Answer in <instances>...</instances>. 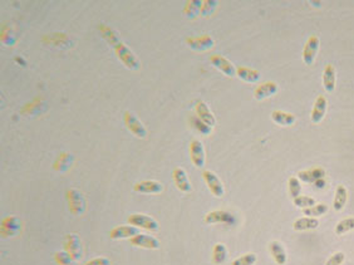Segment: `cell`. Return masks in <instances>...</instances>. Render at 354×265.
Instances as JSON below:
<instances>
[{"mask_svg":"<svg viewBox=\"0 0 354 265\" xmlns=\"http://www.w3.org/2000/svg\"><path fill=\"white\" fill-rule=\"evenodd\" d=\"M67 200L70 213L76 216H81L86 211V199L83 194L77 189H69L67 191Z\"/></svg>","mask_w":354,"mask_h":265,"instance_id":"1","label":"cell"},{"mask_svg":"<svg viewBox=\"0 0 354 265\" xmlns=\"http://www.w3.org/2000/svg\"><path fill=\"white\" fill-rule=\"evenodd\" d=\"M115 52L116 55L118 57V59H120L127 68L132 69V71H137V69L140 68V61H138L137 57L133 54L132 50L126 44L118 43L115 47Z\"/></svg>","mask_w":354,"mask_h":265,"instance_id":"2","label":"cell"},{"mask_svg":"<svg viewBox=\"0 0 354 265\" xmlns=\"http://www.w3.org/2000/svg\"><path fill=\"white\" fill-rule=\"evenodd\" d=\"M123 120H125L126 127H127L135 136H137L138 138H145V137L147 136L146 127L144 126V124L140 121V119H138L135 113L130 112V111H126L125 116H123Z\"/></svg>","mask_w":354,"mask_h":265,"instance_id":"3","label":"cell"},{"mask_svg":"<svg viewBox=\"0 0 354 265\" xmlns=\"http://www.w3.org/2000/svg\"><path fill=\"white\" fill-rule=\"evenodd\" d=\"M128 223L136 228H142L150 231H157L160 229L157 220L149 215H144V214H132L128 216Z\"/></svg>","mask_w":354,"mask_h":265,"instance_id":"4","label":"cell"},{"mask_svg":"<svg viewBox=\"0 0 354 265\" xmlns=\"http://www.w3.org/2000/svg\"><path fill=\"white\" fill-rule=\"evenodd\" d=\"M65 250L70 254V257L73 258L76 262L82 259L83 255V248H82L81 238L78 237V234H68L64 240Z\"/></svg>","mask_w":354,"mask_h":265,"instance_id":"5","label":"cell"},{"mask_svg":"<svg viewBox=\"0 0 354 265\" xmlns=\"http://www.w3.org/2000/svg\"><path fill=\"white\" fill-rule=\"evenodd\" d=\"M319 47H321V40L317 35H312L309 39L307 40L303 49V61L307 66H312L315 61L318 52H319Z\"/></svg>","mask_w":354,"mask_h":265,"instance_id":"6","label":"cell"},{"mask_svg":"<svg viewBox=\"0 0 354 265\" xmlns=\"http://www.w3.org/2000/svg\"><path fill=\"white\" fill-rule=\"evenodd\" d=\"M202 177H203V180H205V182H206V185H207L210 192L214 195V196L221 197L222 195H224V192H225L224 185H222V182L220 181V179L217 177L216 173H214L212 171H210V170H205L202 172Z\"/></svg>","mask_w":354,"mask_h":265,"instance_id":"7","label":"cell"},{"mask_svg":"<svg viewBox=\"0 0 354 265\" xmlns=\"http://www.w3.org/2000/svg\"><path fill=\"white\" fill-rule=\"evenodd\" d=\"M210 62L212 66L216 67V68L219 69L220 72H222L225 76L230 77V78L236 76V68L234 67V64H232L229 59L222 57V55H219V54L211 55Z\"/></svg>","mask_w":354,"mask_h":265,"instance_id":"8","label":"cell"},{"mask_svg":"<svg viewBox=\"0 0 354 265\" xmlns=\"http://www.w3.org/2000/svg\"><path fill=\"white\" fill-rule=\"evenodd\" d=\"M327 108H328V101H327V98L324 97V96H319V97L315 100L312 110V115H310V120H312L313 124L318 125L323 121L324 117H326Z\"/></svg>","mask_w":354,"mask_h":265,"instance_id":"9","label":"cell"},{"mask_svg":"<svg viewBox=\"0 0 354 265\" xmlns=\"http://www.w3.org/2000/svg\"><path fill=\"white\" fill-rule=\"evenodd\" d=\"M190 158L196 167L201 168L205 165V148L200 139H193L190 143Z\"/></svg>","mask_w":354,"mask_h":265,"instance_id":"10","label":"cell"},{"mask_svg":"<svg viewBox=\"0 0 354 265\" xmlns=\"http://www.w3.org/2000/svg\"><path fill=\"white\" fill-rule=\"evenodd\" d=\"M21 223L20 219L16 216H8L1 221V226H0V233L3 237H14L20 231Z\"/></svg>","mask_w":354,"mask_h":265,"instance_id":"11","label":"cell"},{"mask_svg":"<svg viewBox=\"0 0 354 265\" xmlns=\"http://www.w3.org/2000/svg\"><path fill=\"white\" fill-rule=\"evenodd\" d=\"M130 243L133 247L144 248V249H151L156 250L160 248V242L157 238L150 237V235H145V234H138L135 238L130 239Z\"/></svg>","mask_w":354,"mask_h":265,"instance_id":"12","label":"cell"},{"mask_svg":"<svg viewBox=\"0 0 354 265\" xmlns=\"http://www.w3.org/2000/svg\"><path fill=\"white\" fill-rule=\"evenodd\" d=\"M186 44H187L191 49L202 52V50L211 49V48L214 47L215 42L210 35H201V37L187 38V39H186Z\"/></svg>","mask_w":354,"mask_h":265,"instance_id":"13","label":"cell"},{"mask_svg":"<svg viewBox=\"0 0 354 265\" xmlns=\"http://www.w3.org/2000/svg\"><path fill=\"white\" fill-rule=\"evenodd\" d=\"M140 234V230L138 228L133 225H120L117 228L112 229L110 233L111 239L113 240H121V239H132L136 235Z\"/></svg>","mask_w":354,"mask_h":265,"instance_id":"14","label":"cell"},{"mask_svg":"<svg viewBox=\"0 0 354 265\" xmlns=\"http://www.w3.org/2000/svg\"><path fill=\"white\" fill-rule=\"evenodd\" d=\"M326 177V171L321 167L310 168L307 171H299L298 172V179L307 184H317L318 181H321Z\"/></svg>","mask_w":354,"mask_h":265,"instance_id":"15","label":"cell"},{"mask_svg":"<svg viewBox=\"0 0 354 265\" xmlns=\"http://www.w3.org/2000/svg\"><path fill=\"white\" fill-rule=\"evenodd\" d=\"M172 179H174L175 185L177 186V189L182 192H190L192 190V186L190 184L188 176L186 173V171L181 167L175 168L172 172Z\"/></svg>","mask_w":354,"mask_h":265,"instance_id":"16","label":"cell"},{"mask_svg":"<svg viewBox=\"0 0 354 265\" xmlns=\"http://www.w3.org/2000/svg\"><path fill=\"white\" fill-rule=\"evenodd\" d=\"M279 91V87L275 82H265V83L260 84L254 92V97L258 101L266 100L273 96H275Z\"/></svg>","mask_w":354,"mask_h":265,"instance_id":"17","label":"cell"},{"mask_svg":"<svg viewBox=\"0 0 354 265\" xmlns=\"http://www.w3.org/2000/svg\"><path fill=\"white\" fill-rule=\"evenodd\" d=\"M135 191L141 192V194H161L164 191V186L162 184H160L159 181L155 180H145V181L137 182L135 185Z\"/></svg>","mask_w":354,"mask_h":265,"instance_id":"18","label":"cell"},{"mask_svg":"<svg viewBox=\"0 0 354 265\" xmlns=\"http://www.w3.org/2000/svg\"><path fill=\"white\" fill-rule=\"evenodd\" d=\"M195 110H196V116H197L201 121L205 122V124L207 125V126H210L211 129L215 127V125H216V119H215L214 113L211 112L210 108L207 107V105H206L203 101L197 102Z\"/></svg>","mask_w":354,"mask_h":265,"instance_id":"19","label":"cell"},{"mask_svg":"<svg viewBox=\"0 0 354 265\" xmlns=\"http://www.w3.org/2000/svg\"><path fill=\"white\" fill-rule=\"evenodd\" d=\"M206 224H232L234 223V216L229 211L224 210H215L210 211L205 216Z\"/></svg>","mask_w":354,"mask_h":265,"instance_id":"20","label":"cell"},{"mask_svg":"<svg viewBox=\"0 0 354 265\" xmlns=\"http://www.w3.org/2000/svg\"><path fill=\"white\" fill-rule=\"evenodd\" d=\"M271 120H273L276 125H279V126L289 127V126H293V125L295 124V121H297V117H295L293 113L284 112V111L278 110V111H274V112L271 113Z\"/></svg>","mask_w":354,"mask_h":265,"instance_id":"21","label":"cell"},{"mask_svg":"<svg viewBox=\"0 0 354 265\" xmlns=\"http://www.w3.org/2000/svg\"><path fill=\"white\" fill-rule=\"evenodd\" d=\"M269 250H270V254L273 255L274 260L278 265H284L288 260V255L285 249L283 248V245L279 242H271L269 244Z\"/></svg>","mask_w":354,"mask_h":265,"instance_id":"22","label":"cell"},{"mask_svg":"<svg viewBox=\"0 0 354 265\" xmlns=\"http://www.w3.org/2000/svg\"><path fill=\"white\" fill-rule=\"evenodd\" d=\"M336 69L332 64H327V67L323 71V87L326 88L327 92H333L336 88Z\"/></svg>","mask_w":354,"mask_h":265,"instance_id":"23","label":"cell"},{"mask_svg":"<svg viewBox=\"0 0 354 265\" xmlns=\"http://www.w3.org/2000/svg\"><path fill=\"white\" fill-rule=\"evenodd\" d=\"M236 76L247 83H256L260 81V73L256 69L247 68V67H237Z\"/></svg>","mask_w":354,"mask_h":265,"instance_id":"24","label":"cell"},{"mask_svg":"<svg viewBox=\"0 0 354 265\" xmlns=\"http://www.w3.org/2000/svg\"><path fill=\"white\" fill-rule=\"evenodd\" d=\"M319 226V221L317 218H309V216H304V218L298 219L294 223L293 228L295 231H305V230H313Z\"/></svg>","mask_w":354,"mask_h":265,"instance_id":"25","label":"cell"},{"mask_svg":"<svg viewBox=\"0 0 354 265\" xmlns=\"http://www.w3.org/2000/svg\"><path fill=\"white\" fill-rule=\"evenodd\" d=\"M347 199H348V191L343 185H339L337 187L336 196L333 200V208L336 211H341L344 208V205L347 204Z\"/></svg>","mask_w":354,"mask_h":265,"instance_id":"26","label":"cell"},{"mask_svg":"<svg viewBox=\"0 0 354 265\" xmlns=\"http://www.w3.org/2000/svg\"><path fill=\"white\" fill-rule=\"evenodd\" d=\"M227 259V249L224 244H216L214 247L212 252V262L216 265H221L226 262Z\"/></svg>","mask_w":354,"mask_h":265,"instance_id":"27","label":"cell"},{"mask_svg":"<svg viewBox=\"0 0 354 265\" xmlns=\"http://www.w3.org/2000/svg\"><path fill=\"white\" fill-rule=\"evenodd\" d=\"M201 6H202V1L201 0H190L187 1L183 9V13L188 18H196L198 14L201 13Z\"/></svg>","mask_w":354,"mask_h":265,"instance_id":"28","label":"cell"},{"mask_svg":"<svg viewBox=\"0 0 354 265\" xmlns=\"http://www.w3.org/2000/svg\"><path fill=\"white\" fill-rule=\"evenodd\" d=\"M328 205L326 204H317L312 208H308L303 210L304 215L309 216V218H319V216H323L324 214L328 211Z\"/></svg>","mask_w":354,"mask_h":265,"instance_id":"29","label":"cell"},{"mask_svg":"<svg viewBox=\"0 0 354 265\" xmlns=\"http://www.w3.org/2000/svg\"><path fill=\"white\" fill-rule=\"evenodd\" d=\"M54 260L58 265H77V262L70 257L67 250H59L55 253Z\"/></svg>","mask_w":354,"mask_h":265,"instance_id":"30","label":"cell"},{"mask_svg":"<svg viewBox=\"0 0 354 265\" xmlns=\"http://www.w3.org/2000/svg\"><path fill=\"white\" fill-rule=\"evenodd\" d=\"M190 124H191V127H192V129L197 130V131L200 132V133L205 134V136L210 134L211 133V130H212L210 126H207V125H206L205 122L201 121V120L198 119L197 116H191V117H190Z\"/></svg>","mask_w":354,"mask_h":265,"instance_id":"31","label":"cell"},{"mask_svg":"<svg viewBox=\"0 0 354 265\" xmlns=\"http://www.w3.org/2000/svg\"><path fill=\"white\" fill-rule=\"evenodd\" d=\"M354 229V218H347L339 221L336 226V234L337 235H344L348 231Z\"/></svg>","mask_w":354,"mask_h":265,"instance_id":"32","label":"cell"},{"mask_svg":"<svg viewBox=\"0 0 354 265\" xmlns=\"http://www.w3.org/2000/svg\"><path fill=\"white\" fill-rule=\"evenodd\" d=\"M288 186H289L290 196L293 197V200L297 199V197L300 195V192H302L300 180L298 179V177H295V176H292V177H289V180H288Z\"/></svg>","mask_w":354,"mask_h":265,"instance_id":"33","label":"cell"},{"mask_svg":"<svg viewBox=\"0 0 354 265\" xmlns=\"http://www.w3.org/2000/svg\"><path fill=\"white\" fill-rule=\"evenodd\" d=\"M294 205L297 208H300L304 210V209L312 208V206H314V205L317 204H315V200L313 199V197L305 196V195H299L297 199H294Z\"/></svg>","mask_w":354,"mask_h":265,"instance_id":"34","label":"cell"},{"mask_svg":"<svg viewBox=\"0 0 354 265\" xmlns=\"http://www.w3.org/2000/svg\"><path fill=\"white\" fill-rule=\"evenodd\" d=\"M217 4H219V1H216V0H205V1H202V6H201L200 14L202 16L211 15V14L216 10Z\"/></svg>","mask_w":354,"mask_h":265,"instance_id":"35","label":"cell"},{"mask_svg":"<svg viewBox=\"0 0 354 265\" xmlns=\"http://www.w3.org/2000/svg\"><path fill=\"white\" fill-rule=\"evenodd\" d=\"M258 260V257L254 253H249V254H245L242 257L237 258L232 262L231 265H254Z\"/></svg>","mask_w":354,"mask_h":265,"instance_id":"36","label":"cell"},{"mask_svg":"<svg viewBox=\"0 0 354 265\" xmlns=\"http://www.w3.org/2000/svg\"><path fill=\"white\" fill-rule=\"evenodd\" d=\"M344 259H346V255H344V253L338 252V253H336L334 255H332V257L327 260L326 265H342L343 264Z\"/></svg>","mask_w":354,"mask_h":265,"instance_id":"37","label":"cell"},{"mask_svg":"<svg viewBox=\"0 0 354 265\" xmlns=\"http://www.w3.org/2000/svg\"><path fill=\"white\" fill-rule=\"evenodd\" d=\"M83 265H111V262L108 258L101 257V258H94V259L88 260V262Z\"/></svg>","mask_w":354,"mask_h":265,"instance_id":"38","label":"cell"}]
</instances>
